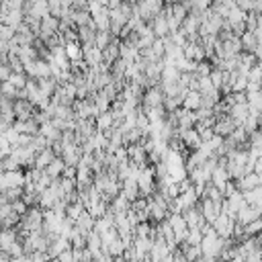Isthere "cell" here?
<instances>
[{"label":"cell","mask_w":262,"mask_h":262,"mask_svg":"<svg viewBox=\"0 0 262 262\" xmlns=\"http://www.w3.org/2000/svg\"><path fill=\"white\" fill-rule=\"evenodd\" d=\"M113 127H115V117H113V113H111V111L100 113L98 117H94V129H96V131L106 133V131H108V129H113Z\"/></svg>","instance_id":"11"},{"label":"cell","mask_w":262,"mask_h":262,"mask_svg":"<svg viewBox=\"0 0 262 262\" xmlns=\"http://www.w3.org/2000/svg\"><path fill=\"white\" fill-rule=\"evenodd\" d=\"M63 168H66L63 160L55 156V158H53V160L49 162V166H47V168H45L43 172H45V174H47V176H49L51 180H59V178H61V172H63Z\"/></svg>","instance_id":"15"},{"label":"cell","mask_w":262,"mask_h":262,"mask_svg":"<svg viewBox=\"0 0 262 262\" xmlns=\"http://www.w3.org/2000/svg\"><path fill=\"white\" fill-rule=\"evenodd\" d=\"M16 239H20L16 227H2V229H0V250L8 252V248H10Z\"/></svg>","instance_id":"10"},{"label":"cell","mask_w":262,"mask_h":262,"mask_svg":"<svg viewBox=\"0 0 262 262\" xmlns=\"http://www.w3.org/2000/svg\"><path fill=\"white\" fill-rule=\"evenodd\" d=\"M260 227H262V221H260V219H256V221H252V223L244 225V237L258 235V233H260Z\"/></svg>","instance_id":"25"},{"label":"cell","mask_w":262,"mask_h":262,"mask_svg":"<svg viewBox=\"0 0 262 262\" xmlns=\"http://www.w3.org/2000/svg\"><path fill=\"white\" fill-rule=\"evenodd\" d=\"M111 41H113V35H111V33H104V31H96V35H94V47H96L98 51L106 49Z\"/></svg>","instance_id":"21"},{"label":"cell","mask_w":262,"mask_h":262,"mask_svg":"<svg viewBox=\"0 0 262 262\" xmlns=\"http://www.w3.org/2000/svg\"><path fill=\"white\" fill-rule=\"evenodd\" d=\"M209 80H211V84L219 90V86H221V82H223V72H221V70H217V68H213V70H211V74H209Z\"/></svg>","instance_id":"27"},{"label":"cell","mask_w":262,"mask_h":262,"mask_svg":"<svg viewBox=\"0 0 262 262\" xmlns=\"http://www.w3.org/2000/svg\"><path fill=\"white\" fill-rule=\"evenodd\" d=\"M211 227H213V231H215L221 239H229L231 233H233V227H235V219L227 217L225 213H219L217 219L211 223Z\"/></svg>","instance_id":"4"},{"label":"cell","mask_w":262,"mask_h":262,"mask_svg":"<svg viewBox=\"0 0 262 262\" xmlns=\"http://www.w3.org/2000/svg\"><path fill=\"white\" fill-rule=\"evenodd\" d=\"M196 209L201 213V217L205 219V223H213L217 219V215L221 213V201H209V199H199Z\"/></svg>","instance_id":"2"},{"label":"cell","mask_w":262,"mask_h":262,"mask_svg":"<svg viewBox=\"0 0 262 262\" xmlns=\"http://www.w3.org/2000/svg\"><path fill=\"white\" fill-rule=\"evenodd\" d=\"M16 94H18V90H16L10 82H0V96H2V98L16 100Z\"/></svg>","instance_id":"22"},{"label":"cell","mask_w":262,"mask_h":262,"mask_svg":"<svg viewBox=\"0 0 262 262\" xmlns=\"http://www.w3.org/2000/svg\"><path fill=\"white\" fill-rule=\"evenodd\" d=\"M8 76H10V68H8V63H0V82H6Z\"/></svg>","instance_id":"33"},{"label":"cell","mask_w":262,"mask_h":262,"mask_svg":"<svg viewBox=\"0 0 262 262\" xmlns=\"http://www.w3.org/2000/svg\"><path fill=\"white\" fill-rule=\"evenodd\" d=\"M53 158H55L53 151H51L49 147H45V149H41V151L35 156V160H33V168H37V170H45Z\"/></svg>","instance_id":"17"},{"label":"cell","mask_w":262,"mask_h":262,"mask_svg":"<svg viewBox=\"0 0 262 262\" xmlns=\"http://www.w3.org/2000/svg\"><path fill=\"white\" fill-rule=\"evenodd\" d=\"M201 239H203V233H201V229H188V233H186V239L182 242V244H188V246H199L201 244Z\"/></svg>","instance_id":"24"},{"label":"cell","mask_w":262,"mask_h":262,"mask_svg":"<svg viewBox=\"0 0 262 262\" xmlns=\"http://www.w3.org/2000/svg\"><path fill=\"white\" fill-rule=\"evenodd\" d=\"M47 260H49L47 252H39V250H35V252L29 254V262H47Z\"/></svg>","instance_id":"30"},{"label":"cell","mask_w":262,"mask_h":262,"mask_svg":"<svg viewBox=\"0 0 262 262\" xmlns=\"http://www.w3.org/2000/svg\"><path fill=\"white\" fill-rule=\"evenodd\" d=\"M57 260H59V262H74V254H72V248L63 250V252L57 256Z\"/></svg>","instance_id":"32"},{"label":"cell","mask_w":262,"mask_h":262,"mask_svg":"<svg viewBox=\"0 0 262 262\" xmlns=\"http://www.w3.org/2000/svg\"><path fill=\"white\" fill-rule=\"evenodd\" d=\"M180 106L184 108V111H196L199 106H201V94H199V90H188L184 96H182V102H180Z\"/></svg>","instance_id":"14"},{"label":"cell","mask_w":262,"mask_h":262,"mask_svg":"<svg viewBox=\"0 0 262 262\" xmlns=\"http://www.w3.org/2000/svg\"><path fill=\"white\" fill-rule=\"evenodd\" d=\"M166 221H168V223H170V227H172V233H174V242H176V246H178V244H182V242L186 239V233H188V227H186V223H184V217H182L180 213H168Z\"/></svg>","instance_id":"3"},{"label":"cell","mask_w":262,"mask_h":262,"mask_svg":"<svg viewBox=\"0 0 262 262\" xmlns=\"http://www.w3.org/2000/svg\"><path fill=\"white\" fill-rule=\"evenodd\" d=\"M121 194L129 201V203H133L137 196H139V188H137V182L133 180V178H125V180H121Z\"/></svg>","instance_id":"12"},{"label":"cell","mask_w":262,"mask_h":262,"mask_svg":"<svg viewBox=\"0 0 262 262\" xmlns=\"http://www.w3.org/2000/svg\"><path fill=\"white\" fill-rule=\"evenodd\" d=\"M201 252H203V256H207V258H219V254H221V250H223V246H225V242L213 231V227L209 225V229L203 233V239H201Z\"/></svg>","instance_id":"1"},{"label":"cell","mask_w":262,"mask_h":262,"mask_svg":"<svg viewBox=\"0 0 262 262\" xmlns=\"http://www.w3.org/2000/svg\"><path fill=\"white\" fill-rule=\"evenodd\" d=\"M37 88H39L41 96L51 98L53 92H55V88H57V82H55L53 78H43V80H37Z\"/></svg>","instance_id":"19"},{"label":"cell","mask_w":262,"mask_h":262,"mask_svg":"<svg viewBox=\"0 0 262 262\" xmlns=\"http://www.w3.org/2000/svg\"><path fill=\"white\" fill-rule=\"evenodd\" d=\"M10 209H12V213H16L18 217H23V215L27 213V209H29V207H27L20 199H16V201H12V203H10Z\"/></svg>","instance_id":"29"},{"label":"cell","mask_w":262,"mask_h":262,"mask_svg":"<svg viewBox=\"0 0 262 262\" xmlns=\"http://www.w3.org/2000/svg\"><path fill=\"white\" fill-rule=\"evenodd\" d=\"M14 37V29H10V27H6V25H0V41H10Z\"/></svg>","instance_id":"31"},{"label":"cell","mask_w":262,"mask_h":262,"mask_svg":"<svg viewBox=\"0 0 262 262\" xmlns=\"http://www.w3.org/2000/svg\"><path fill=\"white\" fill-rule=\"evenodd\" d=\"M164 102V94L160 90V86H149L143 90L141 100H139V108H154V106H162Z\"/></svg>","instance_id":"5"},{"label":"cell","mask_w":262,"mask_h":262,"mask_svg":"<svg viewBox=\"0 0 262 262\" xmlns=\"http://www.w3.org/2000/svg\"><path fill=\"white\" fill-rule=\"evenodd\" d=\"M242 196H244V203H246V205H250V207H260V209H262V186H256V188H252V190H246V192H242Z\"/></svg>","instance_id":"16"},{"label":"cell","mask_w":262,"mask_h":262,"mask_svg":"<svg viewBox=\"0 0 262 262\" xmlns=\"http://www.w3.org/2000/svg\"><path fill=\"white\" fill-rule=\"evenodd\" d=\"M178 250L182 252V256L186 258V262H196L203 252H201V246H188V244H178Z\"/></svg>","instance_id":"18"},{"label":"cell","mask_w":262,"mask_h":262,"mask_svg":"<svg viewBox=\"0 0 262 262\" xmlns=\"http://www.w3.org/2000/svg\"><path fill=\"white\" fill-rule=\"evenodd\" d=\"M27 80H29V78H27L25 74H14V72H10V76H8V80H6V82H10L16 90H23V88H25V84H27Z\"/></svg>","instance_id":"23"},{"label":"cell","mask_w":262,"mask_h":262,"mask_svg":"<svg viewBox=\"0 0 262 262\" xmlns=\"http://www.w3.org/2000/svg\"><path fill=\"white\" fill-rule=\"evenodd\" d=\"M0 262H12L10 254H8V252H4V250H0Z\"/></svg>","instance_id":"34"},{"label":"cell","mask_w":262,"mask_h":262,"mask_svg":"<svg viewBox=\"0 0 262 262\" xmlns=\"http://www.w3.org/2000/svg\"><path fill=\"white\" fill-rule=\"evenodd\" d=\"M74 227L82 233V235H86L88 231H92V227H94V217L84 209L82 213H80V217L76 219V223H74Z\"/></svg>","instance_id":"13"},{"label":"cell","mask_w":262,"mask_h":262,"mask_svg":"<svg viewBox=\"0 0 262 262\" xmlns=\"http://www.w3.org/2000/svg\"><path fill=\"white\" fill-rule=\"evenodd\" d=\"M2 180H4L6 188H23V184H25V172L23 170L2 172Z\"/></svg>","instance_id":"9"},{"label":"cell","mask_w":262,"mask_h":262,"mask_svg":"<svg viewBox=\"0 0 262 262\" xmlns=\"http://www.w3.org/2000/svg\"><path fill=\"white\" fill-rule=\"evenodd\" d=\"M233 182H235V188H237L239 192H246V190H252V188L260 186V184H262V176L256 174V172H248V174H244L242 178H237V180H233Z\"/></svg>","instance_id":"6"},{"label":"cell","mask_w":262,"mask_h":262,"mask_svg":"<svg viewBox=\"0 0 262 262\" xmlns=\"http://www.w3.org/2000/svg\"><path fill=\"white\" fill-rule=\"evenodd\" d=\"M172 260H174V254L170 252V254H166V256H164V258H162L160 262H172Z\"/></svg>","instance_id":"35"},{"label":"cell","mask_w":262,"mask_h":262,"mask_svg":"<svg viewBox=\"0 0 262 262\" xmlns=\"http://www.w3.org/2000/svg\"><path fill=\"white\" fill-rule=\"evenodd\" d=\"M260 76H262V66H260V61H258L256 66H252V70L246 74V78H248V82H252V84H260Z\"/></svg>","instance_id":"26"},{"label":"cell","mask_w":262,"mask_h":262,"mask_svg":"<svg viewBox=\"0 0 262 262\" xmlns=\"http://www.w3.org/2000/svg\"><path fill=\"white\" fill-rule=\"evenodd\" d=\"M149 27H151V33H154V37H156V39H164V37H168V35H170V31H168V23H166V16H164L162 12H160V14H156V16L151 18Z\"/></svg>","instance_id":"8"},{"label":"cell","mask_w":262,"mask_h":262,"mask_svg":"<svg viewBox=\"0 0 262 262\" xmlns=\"http://www.w3.org/2000/svg\"><path fill=\"white\" fill-rule=\"evenodd\" d=\"M47 262H59V260H57V258H49Z\"/></svg>","instance_id":"36"},{"label":"cell","mask_w":262,"mask_h":262,"mask_svg":"<svg viewBox=\"0 0 262 262\" xmlns=\"http://www.w3.org/2000/svg\"><path fill=\"white\" fill-rule=\"evenodd\" d=\"M2 194H4V199H6L8 203H12V201H16V199L23 196V188H6Z\"/></svg>","instance_id":"28"},{"label":"cell","mask_w":262,"mask_h":262,"mask_svg":"<svg viewBox=\"0 0 262 262\" xmlns=\"http://www.w3.org/2000/svg\"><path fill=\"white\" fill-rule=\"evenodd\" d=\"M260 207H250V205H244L239 211H237V215H235V223L237 225H248V223H252V221H256V219H260Z\"/></svg>","instance_id":"7"},{"label":"cell","mask_w":262,"mask_h":262,"mask_svg":"<svg viewBox=\"0 0 262 262\" xmlns=\"http://www.w3.org/2000/svg\"><path fill=\"white\" fill-rule=\"evenodd\" d=\"M63 53L68 57V61H76V59H82V47L78 41H72V43H63Z\"/></svg>","instance_id":"20"},{"label":"cell","mask_w":262,"mask_h":262,"mask_svg":"<svg viewBox=\"0 0 262 262\" xmlns=\"http://www.w3.org/2000/svg\"><path fill=\"white\" fill-rule=\"evenodd\" d=\"M127 262H139V260H135V258H131V260H127Z\"/></svg>","instance_id":"37"}]
</instances>
